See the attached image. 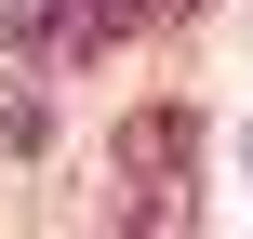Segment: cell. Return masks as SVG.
Masks as SVG:
<instances>
[{"label": "cell", "instance_id": "6da1fadb", "mask_svg": "<svg viewBox=\"0 0 253 239\" xmlns=\"http://www.w3.org/2000/svg\"><path fill=\"white\" fill-rule=\"evenodd\" d=\"M200 160H213V133H200V106H187V93H160V106H133V120L107 133V186H120L107 213H120L133 239L187 226V213H200Z\"/></svg>", "mask_w": 253, "mask_h": 239}, {"label": "cell", "instance_id": "7a4b0ae2", "mask_svg": "<svg viewBox=\"0 0 253 239\" xmlns=\"http://www.w3.org/2000/svg\"><path fill=\"white\" fill-rule=\"evenodd\" d=\"M200 0H80V27H93V53L107 40H147V27H187Z\"/></svg>", "mask_w": 253, "mask_h": 239}]
</instances>
